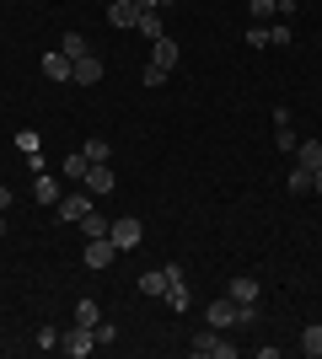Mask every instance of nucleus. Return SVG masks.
Returning <instances> with one entry per match:
<instances>
[{
    "label": "nucleus",
    "instance_id": "obj_22",
    "mask_svg": "<svg viewBox=\"0 0 322 359\" xmlns=\"http://www.w3.org/2000/svg\"><path fill=\"white\" fill-rule=\"evenodd\" d=\"M107 225H113V220H102V215H81V231H86V241H92V236H107Z\"/></svg>",
    "mask_w": 322,
    "mask_h": 359
},
{
    "label": "nucleus",
    "instance_id": "obj_1",
    "mask_svg": "<svg viewBox=\"0 0 322 359\" xmlns=\"http://www.w3.org/2000/svg\"><path fill=\"white\" fill-rule=\"evenodd\" d=\"M226 295L236 300V322H258V279L253 273H236L226 285Z\"/></svg>",
    "mask_w": 322,
    "mask_h": 359
},
{
    "label": "nucleus",
    "instance_id": "obj_18",
    "mask_svg": "<svg viewBox=\"0 0 322 359\" xmlns=\"http://www.w3.org/2000/svg\"><path fill=\"white\" fill-rule=\"evenodd\" d=\"M60 54H70V65H76L81 54H92V43H86L81 32H65V38H60Z\"/></svg>",
    "mask_w": 322,
    "mask_h": 359
},
{
    "label": "nucleus",
    "instance_id": "obj_3",
    "mask_svg": "<svg viewBox=\"0 0 322 359\" xmlns=\"http://www.w3.org/2000/svg\"><path fill=\"white\" fill-rule=\"evenodd\" d=\"M107 236H113V247H119V252H129V247H140V241H145V225H140V215H119V220L107 225Z\"/></svg>",
    "mask_w": 322,
    "mask_h": 359
},
{
    "label": "nucleus",
    "instance_id": "obj_4",
    "mask_svg": "<svg viewBox=\"0 0 322 359\" xmlns=\"http://www.w3.org/2000/svg\"><path fill=\"white\" fill-rule=\"evenodd\" d=\"M97 348V327H70V332H60V354H70V359H86Z\"/></svg>",
    "mask_w": 322,
    "mask_h": 359
},
{
    "label": "nucleus",
    "instance_id": "obj_17",
    "mask_svg": "<svg viewBox=\"0 0 322 359\" xmlns=\"http://www.w3.org/2000/svg\"><path fill=\"white\" fill-rule=\"evenodd\" d=\"M60 172H65V177H70V182H81V177H86V172H92V161H86L81 150H70V156H65V166H60Z\"/></svg>",
    "mask_w": 322,
    "mask_h": 359
},
{
    "label": "nucleus",
    "instance_id": "obj_16",
    "mask_svg": "<svg viewBox=\"0 0 322 359\" xmlns=\"http://www.w3.org/2000/svg\"><path fill=\"white\" fill-rule=\"evenodd\" d=\"M295 166H307V172L322 166V145H317V140H301V145H295Z\"/></svg>",
    "mask_w": 322,
    "mask_h": 359
},
{
    "label": "nucleus",
    "instance_id": "obj_19",
    "mask_svg": "<svg viewBox=\"0 0 322 359\" xmlns=\"http://www.w3.org/2000/svg\"><path fill=\"white\" fill-rule=\"evenodd\" d=\"M301 354H311V359H322V322H311L307 332H301Z\"/></svg>",
    "mask_w": 322,
    "mask_h": 359
},
{
    "label": "nucleus",
    "instance_id": "obj_32",
    "mask_svg": "<svg viewBox=\"0 0 322 359\" xmlns=\"http://www.w3.org/2000/svg\"><path fill=\"white\" fill-rule=\"evenodd\" d=\"M311 188H317V194H322V166H317V172H311Z\"/></svg>",
    "mask_w": 322,
    "mask_h": 359
},
{
    "label": "nucleus",
    "instance_id": "obj_8",
    "mask_svg": "<svg viewBox=\"0 0 322 359\" xmlns=\"http://www.w3.org/2000/svg\"><path fill=\"white\" fill-rule=\"evenodd\" d=\"M204 322H210V327H220V332H226V327H236V300H210V306H204Z\"/></svg>",
    "mask_w": 322,
    "mask_h": 359
},
{
    "label": "nucleus",
    "instance_id": "obj_2",
    "mask_svg": "<svg viewBox=\"0 0 322 359\" xmlns=\"http://www.w3.org/2000/svg\"><path fill=\"white\" fill-rule=\"evenodd\" d=\"M81 215H92V194H86V188H70V194H60V204H54V220L81 225Z\"/></svg>",
    "mask_w": 322,
    "mask_h": 359
},
{
    "label": "nucleus",
    "instance_id": "obj_6",
    "mask_svg": "<svg viewBox=\"0 0 322 359\" xmlns=\"http://www.w3.org/2000/svg\"><path fill=\"white\" fill-rule=\"evenodd\" d=\"M81 188H86V194H92V198H102V194H113V188H119V172H113V161H102V166H92V172H86V177H81Z\"/></svg>",
    "mask_w": 322,
    "mask_h": 359
},
{
    "label": "nucleus",
    "instance_id": "obj_15",
    "mask_svg": "<svg viewBox=\"0 0 322 359\" xmlns=\"http://www.w3.org/2000/svg\"><path fill=\"white\" fill-rule=\"evenodd\" d=\"M81 156H86V161H92V166H102V161H113V145H107L102 135H92V140H86V145H81Z\"/></svg>",
    "mask_w": 322,
    "mask_h": 359
},
{
    "label": "nucleus",
    "instance_id": "obj_11",
    "mask_svg": "<svg viewBox=\"0 0 322 359\" xmlns=\"http://www.w3.org/2000/svg\"><path fill=\"white\" fill-rule=\"evenodd\" d=\"M60 177H54V172H38V177H32V198H38V204H48V210H54V204H60Z\"/></svg>",
    "mask_w": 322,
    "mask_h": 359
},
{
    "label": "nucleus",
    "instance_id": "obj_10",
    "mask_svg": "<svg viewBox=\"0 0 322 359\" xmlns=\"http://www.w3.org/2000/svg\"><path fill=\"white\" fill-rule=\"evenodd\" d=\"M70 81H76V86H97V81H102V60H97V54H81V60L70 65Z\"/></svg>",
    "mask_w": 322,
    "mask_h": 359
},
{
    "label": "nucleus",
    "instance_id": "obj_31",
    "mask_svg": "<svg viewBox=\"0 0 322 359\" xmlns=\"http://www.w3.org/2000/svg\"><path fill=\"white\" fill-rule=\"evenodd\" d=\"M0 210H11V188L6 182H0Z\"/></svg>",
    "mask_w": 322,
    "mask_h": 359
},
{
    "label": "nucleus",
    "instance_id": "obj_7",
    "mask_svg": "<svg viewBox=\"0 0 322 359\" xmlns=\"http://www.w3.org/2000/svg\"><path fill=\"white\" fill-rule=\"evenodd\" d=\"M81 257H86V269H107V263L119 257V247H113V236H92Z\"/></svg>",
    "mask_w": 322,
    "mask_h": 359
},
{
    "label": "nucleus",
    "instance_id": "obj_21",
    "mask_svg": "<svg viewBox=\"0 0 322 359\" xmlns=\"http://www.w3.org/2000/svg\"><path fill=\"white\" fill-rule=\"evenodd\" d=\"M76 322H81V327H97V322H102L97 300H76Z\"/></svg>",
    "mask_w": 322,
    "mask_h": 359
},
{
    "label": "nucleus",
    "instance_id": "obj_24",
    "mask_svg": "<svg viewBox=\"0 0 322 359\" xmlns=\"http://www.w3.org/2000/svg\"><path fill=\"white\" fill-rule=\"evenodd\" d=\"M307 188H311V172H307V166H290V198L307 194Z\"/></svg>",
    "mask_w": 322,
    "mask_h": 359
},
{
    "label": "nucleus",
    "instance_id": "obj_5",
    "mask_svg": "<svg viewBox=\"0 0 322 359\" xmlns=\"http://www.w3.org/2000/svg\"><path fill=\"white\" fill-rule=\"evenodd\" d=\"M194 354L199 359H236V344H226V338H220V327H210V332H199V338H194Z\"/></svg>",
    "mask_w": 322,
    "mask_h": 359
},
{
    "label": "nucleus",
    "instance_id": "obj_20",
    "mask_svg": "<svg viewBox=\"0 0 322 359\" xmlns=\"http://www.w3.org/2000/svg\"><path fill=\"white\" fill-rule=\"evenodd\" d=\"M135 27H140V38H151V43H156V38H161V16H156V11H140Z\"/></svg>",
    "mask_w": 322,
    "mask_h": 359
},
{
    "label": "nucleus",
    "instance_id": "obj_13",
    "mask_svg": "<svg viewBox=\"0 0 322 359\" xmlns=\"http://www.w3.org/2000/svg\"><path fill=\"white\" fill-rule=\"evenodd\" d=\"M167 285H172V273H167V269L140 273V295H161V300H167Z\"/></svg>",
    "mask_w": 322,
    "mask_h": 359
},
{
    "label": "nucleus",
    "instance_id": "obj_30",
    "mask_svg": "<svg viewBox=\"0 0 322 359\" xmlns=\"http://www.w3.org/2000/svg\"><path fill=\"white\" fill-rule=\"evenodd\" d=\"M97 344H119V327H113V322H97Z\"/></svg>",
    "mask_w": 322,
    "mask_h": 359
},
{
    "label": "nucleus",
    "instance_id": "obj_12",
    "mask_svg": "<svg viewBox=\"0 0 322 359\" xmlns=\"http://www.w3.org/2000/svg\"><path fill=\"white\" fill-rule=\"evenodd\" d=\"M107 22H113V27H135L140 6H135V0H113V6H107Z\"/></svg>",
    "mask_w": 322,
    "mask_h": 359
},
{
    "label": "nucleus",
    "instance_id": "obj_33",
    "mask_svg": "<svg viewBox=\"0 0 322 359\" xmlns=\"http://www.w3.org/2000/svg\"><path fill=\"white\" fill-rule=\"evenodd\" d=\"M0 241H6V215H0Z\"/></svg>",
    "mask_w": 322,
    "mask_h": 359
},
{
    "label": "nucleus",
    "instance_id": "obj_27",
    "mask_svg": "<svg viewBox=\"0 0 322 359\" xmlns=\"http://www.w3.org/2000/svg\"><path fill=\"white\" fill-rule=\"evenodd\" d=\"M140 81H145V86H167V70H161V65H145V75H140Z\"/></svg>",
    "mask_w": 322,
    "mask_h": 359
},
{
    "label": "nucleus",
    "instance_id": "obj_23",
    "mask_svg": "<svg viewBox=\"0 0 322 359\" xmlns=\"http://www.w3.org/2000/svg\"><path fill=\"white\" fill-rule=\"evenodd\" d=\"M247 16H253V22H269V16H274V0H247Z\"/></svg>",
    "mask_w": 322,
    "mask_h": 359
},
{
    "label": "nucleus",
    "instance_id": "obj_28",
    "mask_svg": "<svg viewBox=\"0 0 322 359\" xmlns=\"http://www.w3.org/2000/svg\"><path fill=\"white\" fill-rule=\"evenodd\" d=\"M274 43H290V22H274V27H269V48Z\"/></svg>",
    "mask_w": 322,
    "mask_h": 359
},
{
    "label": "nucleus",
    "instance_id": "obj_29",
    "mask_svg": "<svg viewBox=\"0 0 322 359\" xmlns=\"http://www.w3.org/2000/svg\"><path fill=\"white\" fill-rule=\"evenodd\" d=\"M247 43H253V48H269V27H258V22H253V27H247Z\"/></svg>",
    "mask_w": 322,
    "mask_h": 359
},
{
    "label": "nucleus",
    "instance_id": "obj_14",
    "mask_svg": "<svg viewBox=\"0 0 322 359\" xmlns=\"http://www.w3.org/2000/svg\"><path fill=\"white\" fill-rule=\"evenodd\" d=\"M43 75H48V81H70V54L48 48V54H43Z\"/></svg>",
    "mask_w": 322,
    "mask_h": 359
},
{
    "label": "nucleus",
    "instance_id": "obj_25",
    "mask_svg": "<svg viewBox=\"0 0 322 359\" xmlns=\"http://www.w3.org/2000/svg\"><path fill=\"white\" fill-rule=\"evenodd\" d=\"M32 348H43V354H48V348H60V327H38V338H32Z\"/></svg>",
    "mask_w": 322,
    "mask_h": 359
},
{
    "label": "nucleus",
    "instance_id": "obj_9",
    "mask_svg": "<svg viewBox=\"0 0 322 359\" xmlns=\"http://www.w3.org/2000/svg\"><path fill=\"white\" fill-rule=\"evenodd\" d=\"M177 60H183V48H177V43H172V38H167V32H161V38H156V43H151V65H161V70H177Z\"/></svg>",
    "mask_w": 322,
    "mask_h": 359
},
{
    "label": "nucleus",
    "instance_id": "obj_26",
    "mask_svg": "<svg viewBox=\"0 0 322 359\" xmlns=\"http://www.w3.org/2000/svg\"><path fill=\"white\" fill-rule=\"evenodd\" d=\"M274 145H279V150H295L301 140H295V129H290V123H274Z\"/></svg>",
    "mask_w": 322,
    "mask_h": 359
}]
</instances>
